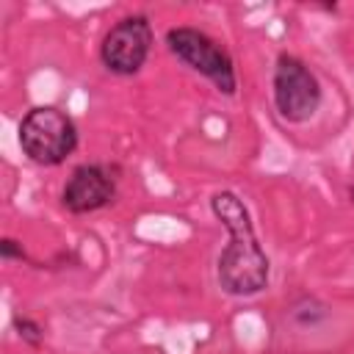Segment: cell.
Returning <instances> with one entry per match:
<instances>
[{"label": "cell", "instance_id": "obj_1", "mask_svg": "<svg viewBox=\"0 0 354 354\" xmlns=\"http://www.w3.org/2000/svg\"><path fill=\"white\" fill-rule=\"evenodd\" d=\"M207 205L213 218L227 232V243L216 257L218 288L232 299H252L263 293L271 282V257L257 238L249 205L230 188L216 191Z\"/></svg>", "mask_w": 354, "mask_h": 354}, {"label": "cell", "instance_id": "obj_2", "mask_svg": "<svg viewBox=\"0 0 354 354\" xmlns=\"http://www.w3.org/2000/svg\"><path fill=\"white\" fill-rule=\"evenodd\" d=\"M17 138L22 155L44 169L61 166L69 155H75L80 144L75 119L55 105H33L30 111H25L17 127Z\"/></svg>", "mask_w": 354, "mask_h": 354}, {"label": "cell", "instance_id": "obj_3", "mask_svg": "<svg viewBox=\"0 0 354 354\" xmlns=\"http://www.w3.org/2000/svg\"><path fill=\"white\" fill-rule=\"evenodd\" d=\"M163 41H166V50L183 66H188L191 72L210 80L218 94L235 97V91H238L235 61L218 39H213L210 33H205L199 28H191V25H174V28L166 30Z\"/></svg>", "mask_w": 354, "mask_h": 354}, {"label": "cell", "instance_id": "obj_8", "mask_svg": "<svg viewBox=\"0 0 354 354\" xmlns=\"http://www.w3.org/2000/svg\"><path fill=\"white\" fill-rule=\"evenodd\" d=\"M11 326H14V332H17V337L25 343V346H33V348H39L41 346V340H44V326L36 321V318H30V315H14L11 318Z\"/></svg>", "mask_w": 354, "mask_h": 354}, {"label": "cell", "instance_id": "obj_4", "mask_svg": "<svg viewBox=\"0 0 354 354\" xmlns=\"http://www.w3.org/2000/svg\"><path fill=\"white\" fill-rule=\"evenodd\" d=\"M271 100L279 119H285L288 124H304L318 113L324 88L307 61L293 53H279L271 72Z\"/></svg>", "mask_w": 354, "mask_h": 354}, {"label": "cell", "instance_id": "obj_7", "mask_svg": "<svg viewBox=\"0 0 354 354\" xmlns=\"http://www.w3.org/2000/svg\"><path fill=\"white\" fill-rule=\"evenodd\" d=\"M329 315H332V310L321 299H315V296H301L290 307V321L296 326H301V329H315L324 321H329Z\"/></svg>", "mask_w": 354, "mask_h": 354}, {"label": "cell", "instance_id": "obj_5", "mask_svg": "<svg viewBox=\"0 0 354 354\" xmlns=\"http://www.w3.org/2000/svg\"><path fill=\"white\" fill-rule=\"evenodd\" d=\"M155 44V30L147 14L116 19L100 41V64L116 77H133L144 69Z\"/></svg>", "mask_w": 354, "mask_h": 354}, {"label": "cell", "instance_id": "obj_9", "mask_svg": "<svg viewBox=\"0 0 354 354\" xmlns=\"http://www.w3.org/2000/svg\"><path fill=\"white\" fill-rule=\"evenodd\" d=\"M0 257L8 263V260H28L25 254V246L17 241V238H3L0 241Z\"/></svg>", "mask_w": 354, "mask_h": 354}, {"label": "cell", "instance_id": "obj_10", "mask_svg": "<svg viewBox=\"0 0 354 354\" xmlns=\"http://www.w3.org/2000/svg\"><path fill=\"white\" fill-rule=\"evenodd\" d=\"M348 202H351V207H354V183L348 185Z\"/></svg>", "mask_w": 354, "mask_h": 354}, {"label": "cell", "instance_id": "obj_6", "mask_svg": "<svg viewBox=\"0 0 354 354\" xmlns=\"http://www.w3.org/2000/svg\"><path fill=\"white\" fill-rule=\"evenodd\" d=\"M119 180H122V166L119 163H105V160H91L80 163L69 171L64 188H61V205L75 213H97L108 205H113L119 194Z\"/></svg>", "mask_w": 354, "mask_h": 354}]
</instances>
